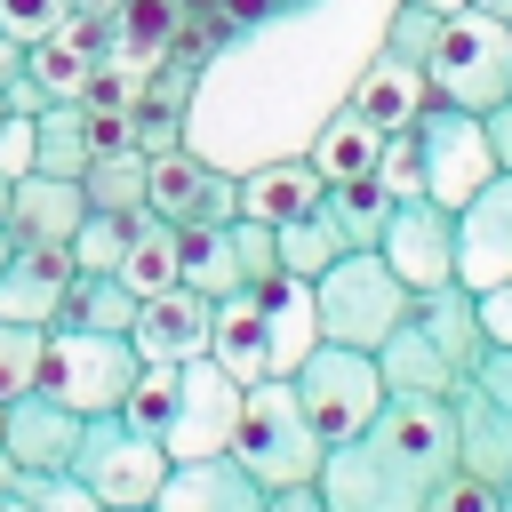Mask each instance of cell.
Masks as SVG:
<instances>
[{"label": "cell", "instance_id": "obj_1", "mask_svg": "<svg viewBox=\"0 0 512 512\" xmlns=\"http://www.w3.org/2000/svg\"><path fill=\"white\" fill-rule=\"evenodd\" d=\"M456 472V416L448 400H384L368 432L320 456V504L328 512H424L432 488Z\"/></svg>", "mask_w": 512, "mask_h": 512}, {"label": "cell", "instance_id": "obj_2", "mask_svg": "<svg viewBox=\"0 0 512 512\" xmlns=\"http://www.w3.org/2000/svg\"><path fill=\"white\" fill-rule=\"evenodd\" d=\"M120 416L168 448V464H192V456H224L232 448V424H240V384L200 352V360H144Z\"/></svg>", "mask_w": 512, "mask_h": 512}, {"label": "cell", "instance_id": "obj_3", "mask_svg": "<svg viewBox=\"0 0 512 512\" xmlns=\"http://www.w3.org/2000/svg\"><path fill=\"white\" fill-rule=\"evenodd\" d=\"M312 312H320V344L376 352V344L416 312V288H408L376 248H344V256L312 280Z\"/></svg>", "mask_w": 512, "mask_h": 512}, {"label": "cell", "instance_id": "obj_4", "mask_svg": "<svg viewBox=\"0 0 512 512\" xmlns=\"http://www.w3.org/2000/svg\"><path fill=\"white\" fill-rule=\"evenodd\" d=\"M232 456L264 480V488H304L320 480V432L304 424L288 376H264V384H240V424H232Z\"/></svg>", "mask_w": 512, "mask_h": 512}, {"label": "cell", "instance_id": "obj_5", "mask_svg": "<svg viewBox=\"0 0 512 512\" xmlns=\"http://www.w3.org/2000/svg\"><path fill=\"white\" fill-rule=\"evenodd\" d=\"M424 80H432V104H456V112H488L512 96V24L504 16H480V8H456L424 56Z\"/></svg>", "mask_w": 512, "mask_h": 512}, {"label": "cell", "instance_id": "obj_6", "mask_svg": "<svg viewBox=\"0 0 512 512\" xmlns=\"http://www.w3.org/2000/svg\"><path fill=\"white\" fill-rule=\"evenodd\" d=\"M136 344L128 336H88V328H40V368L32 392L64 400L72 416H112L136 384Z\"/></svg>", "mask_w": 512, "mask_h": 512}, {"label": "cell", "instance_id": "obj_7", "mask_svg": "<svg viewBox=\"0 0 512 512\" xmlns=\"http://www.w3.org/2000/svg\"><path fill=\"white\" fill-rule=\"evenodd\" d=\"M288 392H296V408H304V424L320 432V448H344L352 432H368L376 416H384V376H376V352H352V344H312L304 352V368L288 376Z\"/></svg>", "mask_w": 512, "mask_h": 512}, {"label": "cell", "instance_id": "obj_8", "mask_svg": "<svg viewBox=\"0 0 512 512\" xmlns=\"http://www.w3.org/2000/svg\"><path fill=\"white\" fill-rule=\"evenodd\" d=\"M72 480L104 504V512H144L168 480V448L144 440L120 408L112 416H80V448H72Z\"/></svg>", "mask_w": 512, "mask_h": 512}, {"label": "cell", "instance_id": "obj_9", "mask_svg": "<svg viewBox=\"0 0 512 512\" xmlns=\"http://www.w3.org/2000/svg\"><path fill=\"white\" fill-rule=\"evenodd\" d=\"M456 416V472L488 480V488H512V352H480V368L456 384L448 400Z\"/></svg>", "mask_w": 512, "mask_h": 512}, {"label": "cell", "instance_id": "obj_10", "mask_svg": "<svg viewBox=\"0 0 512 512\" xmlns=\"http://www.w3.org/2000/svg\"><path fill=\"white\" fill-rule=\"evenodd\" d=\"M408 136H416V160H424V200H440V208H464V200L496 176V152H488V136H480V112L424 104Z\"/></svg>", "mask_w": 512, "mask_h": 512}, {"label": "cell", "instance_id": "obj_11", "mask_svg": "<svg viewBox=\"0 0 512 512\" xmlns=\"http://www.w3.org/2000/svg\"><path fill=\"white\" fill-rule=\"evenodd\" d=\"M376 256L416 288V296H432V288H448L456 280V208H440V200H392V224H384V240H376Z\"/></svg>", "mask_w": 512, "mask_h": 512}, {"label": "cell", "instance_id": "obj_12", "mask_svg": "<svg viewBox=\"0 0 512 512\" xmlns=\"http://www.w3.org/2000/svg\"><path fill=\"white\" fill-rule=\"evenodd\" d=\"M144 208L160 216V224H232L240 216V176H224V168H208V160H192L184 144L176 152H152V176H144Z\"/></svg>", "mask_w": 512, "mask_h": 512}, {"label": "cell", "instance_id": "obj_13", "mask_svg": "<svg viewBox=\"0 0 512 512\" xmlns=\"http://www.w3.org/2000/svg\"><path fill=\"white\" fill-rule=\"evenodd\" d=\"M456 280L472 296L496 288V280H512V176H488L456 208Z\"/></svg>", "mask_w": 512, "mask_h": 512}, {"label": "cell", "instance_id": "obj_14", "mask_svg": "<svg viewBox=\"0 0 512 512\" xmlns=\"http://www.w3.org/2000/svg\"><path fill=\"white\" fill-rule=\"evenodd\" d=\"M72 448H80V416L48 392H16L0 408V456L16 472H72Z\"/></svg>", "mask_w": 512, "mask_h": 512}, {"label": "cell", "instance_id": "obj_15", "mask_svg": "<svg viewBox=\"0 0 512 512\" xmlns=\"http://www.w3.org/2000/svg\"><path fill=\"white\" fill-rule=\"evenodd\" d=\"M264 480L224 448V456H192V464H168L152 512H264Z\"/></svg>", "mask_w": 512, "mask_h": 512}, {"label": "cell", "instance_id": "obj_16", "mask_svg": "<svg viewBox=\"0 0 512 512\" xmlns=\"http://www.w3.org/2000/svg\"><path fill=\"white\" fill-rule=\"evenodd\" d=\"M80 216H88V192L72 176H40L32 168V176L8 184V240L16 248H72Z\"/></svg>", "mask_w": 512, "mask_h": 512}, {"label": "cell", "instance_id": "obj_17", "mask_svg": "<svg viewBox=\"0 0 512 512\" xmlns=\"http://www.w3.org/2000/svg\"><path fill=\"white\" fill-rule=\"evenodd\" d=\"M128 344H136V360H200L208 352V296H192L184 280L160 296H136Z\"/></svg>", "mask_w": 512, "mask_h": 512}, {"label": "cell", "instance_id": "obj_18", "mask_svg": "<svg viewBox=\"0 0 512 512\" xmlns=\"http://www.w3.org/2000/svg\"><path fill=\"white\" fill-rule=\"evenodd\" d=\"M376 376H384V392H392V400H456V384H464V376H456V360L424 336V320H416V312L376 344Z\"/></svg>", "mask_w": 512, "mask_h": 512}, {"label": "cell", "instance_id": "obj_19", "mask_svg": "<svg viewBox=\"0 0 512 512\" xmlns=\"http://www.w3.org/2000/svg\"><path fill=\"white\" fill-rule=\"evenodd\" d=\"M72 288V248H16L0 264V320L16 328H56V304Z\"/></svg>", "mask_w": 512, "mask_h": 512}, {"label": "cell", "instance_id": "obj_20", "mask_svg": "<svg viewBox=\"0 0 512 512\" xmlns=\"http://www.w3.org/2000/svg\"><path fill=\"white\" fill-rule=\"evenodd\" d=\"M208 360L232 376V384H264L272 376V344H264V304L256 288H232L208 304Z\"/></svg>", "mask_w": 512, "mask_h": 512}, {"label": "cell", "instance_id": "obj_21", "mask_svg": "<svg viewBox=\"0 0 512 512\" xmlns=\"http://www.w3.org/2000/svg\"><path fill=\"white\" fill-rule=\"evenodd\" d=\"M368 128H384V136H400V128H416V112L432 104V80H424V64H408V56H384L376 48V64L352 80V96H344Z\"/></svg>", "mask_w": 512, "mask_h": 512}, {"label": "cell", "instance_id": "obj_22", "mask_svg": "<svg viewBox=\"0 0 512 512\" xmlns=\"http://www.w3.org/2000/svg\"><path fill=\"white\" fill-rule=\"evenodd\" d=\"M256 304H264V344H272V376H296V368H304V352L320 344L312 280H288V272H272V280L256 288Z\"/></svg>", "mask_w": 512, "mask_h": 512}, {"label": "cell", "instance_id": "obj_23", "mask_svg": "<svg viewBox=\"0 0 512 512\" xmlns=\"http://www.w3.org/2000/svg\"><path fill=\"white\" fill-rule=\"evenodd\" d=\"M328 200V184H320V168L312 160H264L256 176H240V216H256V224H296V216H312Z\"/></svg>", "mask_w": 512, "mask_h": 512}, {"label": "cell", "instance_id": "obj_24", "mask_svg": "<svg viewBox=\"0 0 512 512\" xmlns=\"http://www.w3.org/2000/svg\"><path fill=\"white\" fill-rule=\"evenodd\" d=\"M96 40H104V32H96L88 16H64L48 40L24 48V72H32L48 96H72V104H80V88H88V72H96Z\"/></svg>", "mask_w": 512, "mask_h": 512}, {"label": "cell", "instance_id": "obj_25", "mask_svg": "<svg viewBox=\"0 0 512 512\" xmlns=\"http://www.w3.org/2000/svg\"><path fill=\"white\" fill-rule=\"evenodd\" d=\"M416 320H424V336L456 360V376H472L480 368V352H488V328H480V296L464 288V280H448V288H432V296H416Z\"/></svg>", "mask_w": 512, "mask_h": 512}, {"label": "cell", "instance_id": "obj_26", "mask_svg": "<svg viewBox=\"0 0 512 512\" xmlns=\"http://www.w3.org/2000/svg\"><path fill=\"white\" fill-rule=\"evenodd\" d=\"M376 152H384V128H368L352 104H336L304 160L320 168V184H360V176H376Z\"/></svg>", "mask_w": 512, "mask_h": 512}, {"label": "cell", "instance_id": "obj_27", "mask_svg": "<svg viewBox=\"0 0 512 512\" xmlns=\"http://www.w3.org/2000/svg\"><path fill=\"white\" fill-rule=\"evenodd\" d=\"M120 280H128L136 296L176 288V280H184V232H176V224H160L152 208H144V216H128V256H120Z\"/></svg>", "mask_w": 512, "mask_h": 512}, {"label": "cell", "instance_id": "obj_28", "mask_svg": "<svg viewBox=\"0 0 512 512\" xmlns=\"http://www.w3.org/2000/svg\"><path fill=\"white\" fill-rule=\"evenodd\" d=\"M136 320V288L120 272H72L64 304H56V328H88V336H128Z\"/></svg>", "mask_w": 512, "mask_h": 512}, {"label": "cell", "instance_id": "obj_29", "mask_svg": "<svg viewBox=\"0 0 512 512\" xmlns=\"http://www.w3.org/2000/svg\"><path fill=\"white\" fill-rule=\"evenodd\" d=\"M88 160H96V144H88V112L72 104V96H56L40 120H32V168L40 176H88Z\"/></svg>", "mask_w": 512, "mask_h": 512}, {"label": "cell", "instance_id": "obj_30", "mask_svg": "<svg viewBox=\"0 0 512 512\" xmlns=\"http://www.w3.org/2000/svg\"><path fill=\"white\" fill-rule=\"evenodd\" d=\"M144 176H152V160L128 144V152H104V160H88L80 192H88V208H96V216H144Z\"/></svg>", "mask_w": 512, "mask_h": 512}, {"label": "cell", "instance_id": "obj_31", "mask_svg": "<svg viewBox=\"0 0 512 512\" xmlns=\"http://www.w3.org/2000/svg\"><path fill=\"white\" fill-rule=\"evenodd\" d=\"M280 240V272L288 280H320L336 256H344V232H336V216H328V200L312 208V216H296V224H280L272 232Z\"/></svg>", "mask_w": 512, "mask_h": 512}, {"label": "cell", "instance_id": "obj_32", "mask_svg": "<svg viewBox=\"0 0 512 512\" xmlns=\"http://www.w3.org/2000/svg\"><path fill=\"white\" fill-rule=\"evenodd\" d=\"M184 288L192 296H232V288H248L240 280V256H232V240H224V224H184Z\"/></svg>", "mask_w": 512, "mask_h": 512}, {"label": "cell", "instance_id": "obj_33", "mask_svg": "<svg viewBox=\"0 0 512 512\" xmlns=\"http://www.w3.org/2000/svg\"><path fill=\"white\" fill-rule=\"evenodd\" d=\"M328 216H336L344 248H376L384 224H392V192H384L376 176H360V184H328Z\"/></svg>", "mask_w": 512, "mask_h": 512}, {"label": "cell", "instance_id": "obj_34", "mask_svg": "<svg viewBox=\"0 0 512 512\" xmlns=\"http://www.w3.org/2000/svg\"><path fill=\"white\" fill-rule=\"evenodd\" d=\"M104 40H120V48H144V56H168L176 48V32H184V8L176 0H120V16L112 24H96Z\"/></svg>", "mask_w": 512, "mask_h": 512}, {"label": "cell", "instance_id": "obj_35", "mask_svg": "<svg viewBox=\"0 0 512 512\" xmlns=\"http://www.w3.org/2000/svg\"><path fill=\"white\" fill-rule=\"evenodd\" d=\"M120 256H128V216H80V232H72V272H120Z\"/></svg>", "mask_w": 512, "mask_h": 512}, {"label": "cell", "instance_id": "obj_36", "mask_svg": "<svg viewBox=\"0 0 512 512\" xmlns=\"http://www.w3.org/2000/svg\"><path fill=\"white\" fill-rule=\"evenodd\" d=\"M440 8H424V0H400L392 8V24H384V56H408V64H424L432 56V40H440Z\"/></svg>", "mask_w": 512, "mask_h": 512}, {"label": "cell", "instance_id": "obj_37", "mask_svg": "<svg viewBox=\"0 0 512 512\" xmlns=\"http://www.w3.org/2000/svg\"><path fill=\"white\" fill-rule=\"evenodd\" d=\"M224 240H232V256H240V280H248V288H264V280L280 272V240H272V224H256V216H232V224H224Z\"/></svg>", "mask_w": 512, "mask_h": 512}, {"label": "cell", "instance_id": "obj_38", "mask_svg": "<svg viewBox=\"0 0 512 512\" xmlns=\"http://www.w3.org/2000/svg\"><path fill=\"white\" fill-rule=\"evenodd\" d=\"M8 488H16L32 512H104V504H96V496H88L72 472H16Z\"/></svg>", "mask_w": 512, "mask_h": 512}, {"label": "cell", "instance_id": "obj_39", "mask_svg": "<svg viewBox=\"0 0 512 512\" xmlns=\"http://www.w3.org/2000/svg\"><path fill=\"white\" fill-rule=\"evenodd\" d=\"M32 368H40V328H16V320H0V400L32 392Z\"/></svg>", "mask_w": 512, "mask_h": 512}, {"label": "cell", "instance_id": "obj_40", "mask_svg": "<svg viewBox=\"0 0 512 512\" xmlns=\"http://www.w3.org/2000/svg\"><path fill=\"white\" fill-rule=\"evenodd\" d=\"M376 184H384L392 200H416V192H424V160H416V136H408V128L384 136V152H376Z\"/></svg>", "mask_w": 512, "mask_h": 512}, {"label": "cell", "instance_id": "obj_41", "mask_svg": "<svg viewBox=\"0 0 512 512\" xmlns=\"http://www.w3.org/2000/svg\"><path fill=\"white\" fill-rule=\"evenodd\" d=\"M72 16V0H0V32L16 40V48H32V40H48L56 24Z\"/></svg>", "mask_w": 512, "mask_h": 512}, {"label": "cell", "instance_id": "obj_42", "mask_svg": "<svg viewBox=\"0 0 512 512\" xmlns=\"http://www.w3.org/2000/svg\"><path fill=\"white\" fill-rule=\"evenodd\" d=\"M424 512H504V488H488V480H472V472H448Z\"/></svg>", "mask_w": 512, "mask_h": 512}, {"label": "cell", "instance_id": "obj_43", "mask_svg": "<svg viewBox=\"0 0 512 512\" xmlns=\"http://www.w3.org/2000/svg\"><path fill=\"white\" fill-rule=\"evenodd\" d=\"M16 176H32V120L0 112V184H16Z\"/></svg>", "mask_w": 512, "mask_h": 512}, {"label": "cell", "instance_id": "obj_44", "mask_svg": "<svg viewBox=\"0 0 512 512\" xmlns=\"http://www.w3.org/2000/svg\"><path fill=\"white\" fill-rule=\"evenodd\" d=\"M48 104H56V96H48V88H40V80H32L24 64H16L8 80H0V112H16V120H40Z\"/></svg>", "mask_w": 512, "mask_h": 512}, {"label": "cell", "instance_id": "obj_45", "mask_svg": "<svg viewBox=\"0 0 512 512\" xmlns=\"http://www.w3.org/2000/svg\"><path fill=\"white\" fill-rule=\"evenodd\" d=\"M480 328H488V344H496V352H512V280L480 288Z\"/></svg>", "mask_w": 512, "mask_h": 512}, {"label": "cell", "instance_id": "obj_46", "mask_svg": "<svg viewBox=\"0 0 512 512\" xmlns=\"http://www.w3.org/2000/svg\"><path fill=\"white\" fill-rule=\"evenodd\" d=\"M480 136H488V152H496V176H512V96L480 112Z\"/></svg>", "mask_w": 512, "mask_h": 512}, {"label": "cell", "instance_id": "obj_47", "mask_svg": "<svg viewBox=\"0 0 512 512\" xmlns=\"http://www.w3.org/2000/svg\"><path fill=\"white\" fill-rule=\"evenodd\" d=\"M216 16L232 24V40L248 32V24H264V16H280V0H216Z\"/></svg>", "mask_w": 512, "mask_h": 512}, {"label": "cell", "instance_id": "obj_48", "mask_svg": "<svg viewBox=\"0 0 512 512\" xmlns=\"http://www.w3.org/2000/svg\"><path fill=\"white\" fill-rule=\"evenodd\" d=\"M264 512H328V504H320V488L304 480V488H272V496H264Z\"/></svg>", "mask_w": 512, "mask_h": 512}, {"label": "cell", "instance_id": "obj_49", "mask_svg": "<svg viewBox=\"0 0 512 512\" xmlns=\"http://www.w3.org/2000/svg\"><path fill=\"white\" fill-rule=\"evenodd\" d=\"M16 64H24V48H16V40H8V32H0V80H8V72H16Z\"/></svg>", "mask_w": 512, "mask_h": 512}, {"label": "cell", "instance_id": "obj_50", "mask_svg": "<svg viewBox=\"0 0 512 512\" xmlns=\"http://www.w3.org/2000/svg\"><path fill=\"white\" fill-rule=\"evenodd\" d=\"M472 8H480V16H504V24H512V0H472Z\"/></svg>", "mask_w": 512, "mask_h": 512}, {"label": "cell", "instance_id": "obj_51", "mask_svg": "<svg viewBox=\"0 0 512 512\" xmlns=\"http://www.w3.org/2000/svg\"><path fill=\"white\" fill-rule=\"evenodd\" d=\"M424 8H440V16H456V8H472V0H424Z\"/></svg>", "mask_w": 512, "mask_h": 512}, {"label": "cell", "instance_id": "obj_52", "mask_svg": "<svg viewBox=\"0 0 512 512\" xmlns=\"http://www.w3.org/2000/svg\"><path fill=\"white\" fill-rule=\"evenodd\" d=\"M0 512H32V504H24V496H16V488H8V496H0Z\"/></svg>", "mask_w": 512, "mask_h": 512}, {"label": "cell", "instance_id": "obj_53", "mask_svg": "<svg viewBox=\"0 0 512 512\" xmlns=\"http://www.w3.org/2000/svg\"><path fill=\"white\" fill-rule=\"evenodd\" d=\"M8 256H16V240H8V224H0V264H8Z\"/></svg>", "mask_w": 512, "mask_h": 512}, {"label": "cell", "instance_id": "obj_54", "mask_svg": "<svg viewBox=\"0 0 512 512\" xmlns=\"http://www.w3.org/2000/svg\"><path fill=\"white\" fill-rule=\"evenodd\" d=\"M0 224H8V184H0Z\"/></svg>", "mask_w": 512, "mask_h": 512}, {"label": "cell", "instance_id": "obj_55", "mask_svg": "<svg viewBox=\"0 0 512 512\" xmlns=\"http://www.w3.org/2000/svg\"><path fill=\"white\" fill-rule=\"evenodd\" d=\"M288 8H312V0H280V16H288Z\"/></svg>", "mask_w": 512, "mask_h": 512}, {"label": "cell", "instance_id": "obj_56", "mask_svg": "<svg viewBox=\"0 0 512 512\" xmlns=\"http://www.w3.org/2000/svg\"><path fill=\"white\" fill-rule=\"evenodd\" d=\"M504 512H512V488H504Z\"/></svg>", "mask_w": 512, "mask_h": 512}, {"label": "cell", "instance_id": "obj_57", "mask_svg": "<svg viewBox=\"0 0 512 512\" xmlns=\"http://www.w3.org/2000/svg\"><path fill=\"white\" fill-rule=\"evenodd\" d=\"M0 408H8V400H0Z\"/></svg>", "mask_w": 512, "mask_h": 512}, {"label": "cell", "instance_id": "obj_58", "mask_svg": "<svg viewBox=\"0 0 512 512\" xmlns=\"http://www.w3.org/2000/svg\"><path fill=\"white\" fill-rule=\"evenodd\" d=\"M144 512H152V504H144Z\"/></svg>", "mask_w": 512, "mask_h": 512}]
</instances>
